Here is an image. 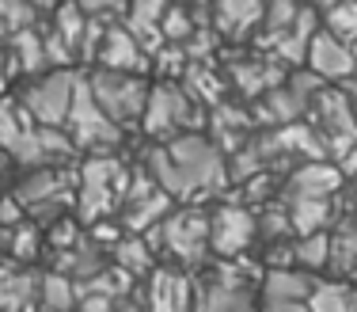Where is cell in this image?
<instances>
[{
    "label": "cell",
    "instance_id": "cell-17",
    "mask_svg": "<svg viewBox=\"0 0 357 312\" xmlns=\"http://www.w3.org/2000/svg\"><path fill=\"white\" fill-rule=\"evenodd\" d=\"M167 4H130L126 8L122 27L133 35V42L144 50L149 57H156L164 50V35H160V20H164Z\"/></svg>",
    "mask_w": 357,
    "mask_h": 312
},
{
    "label": "cell",
    "instance_id": "cell-15",
    "mask_svg": "<svg viewBox=\"0 0 357 312\" xmlns=\"http://www.w3.org/2000/svg\"><path fill=\"white\" fill-rule=\"evenodd\" d=\"M42 274L35 267H20L0 259V312H38Z\"/></svg>",
    "mask_w": 357,
    "mask_h": 312
},
{
    "label": "cell",
    "instance_id": "cell-34",
    "mask_svg": "<svg viewBox=\"0 0 357 312\" xmlns=\"http://www.w3.org/2000/svg\"><path fill=\"white\" fill-rule=\"evenodd\" d=\"M4 195H12V191H8V175H4V164H0V198Z\"/></svg>",
    "mask_w": 357,
    "mask_h": 312
},
{
    "label": "cell",
    "instance_id": "cell-16",
    "mask_svg": "<svg viewBox=\"0 0 357 312\" xmlns=\"http://www.w3.org/2000/svg\"><path fill=\"white\" fill-rule=\"evenodd\" d=\"M262 15H266V8L251 4V0H248V4H217L213 8V23H209V27H213L225 42H248L251 35H259Z\"/></svg>",
    "mask_w": 357,
    "mask_h": 312
},
{
    "label": "cell",
    "instance_id": "cell-9",
    "mask_svg": "<svg viewBox=\"0 0 357 312\" xmlns=\"http://www.w3.org/2000/svg\"><path fill=\"white\" fill-rule=\"evenodd\" d=\"M259 240V217L243 202L209 209V255L217 259H240Z\"/></svg>",
    "mask_w": 357,
    "mask_h": 312
},
{
    "label": "cell",
    "instance_id": "cell-13",
    "mask_svg": "<svg viewBox=\"0 0 357 312\" xmlns=\"http://www.w3.org/2000/svg\"><path fill=\"white\" fill-rule=\"evenodd\" d=\"M304 69L312 73V77H319L323 84H346L350 77H357V61H354V50L346 46V42L331 38L327 31L319 27V35L312 38L308 46V57H304Z\"/></svg>",
    "mask_w": 357,
    "mask_h": 312
},
{
    "label": "cell",
    "instance_id": "cell-21",
    "mask_svg": "<svg viewBox=\"0 0 357 312\" xmlns=\"http://www.w3.org/2000/svg\"><path fill=\"white\" fill-rule=\"evenodd\" d=\"M110 263H114L118 271H126L133 282H149V274L160 267L156 263V251L144 244V236H126V240L110 251Z\"/></svg>",
    "mask_w": 357,
    "mask_h": 312
},
{
    "label": "cell",
    "instance_id": "cell-27",
    "mask_svg": "<svg viewBox=\"0 0 357 312\" xmlns=\"http://www.w3.org/2000/svg\"><path fill=\"white\" fill-rule=\"evenodd\" d=\"M319 27L327 31L331 38L354 46L357 42V4H327V8H319Z\"/></svg>",
    "mask_w": 357,
    "mask_h": 312
},
{
    "label": "cell",
    "instance_id": "cell-24",
    "mask_svg": "<svg viewBox=\"0 0 357 312\" xmlns=\"http://www.w3.org/2000/svg\"><path fill=\"white\" fill-rule=\"evenodd\" d=\"M289 209V225H293V236H316V232H327L331 225V202H312V198H296V202H285Z\"/></svg>",
    "mask_w": 357,
    "mask_h": 312
},
{
    "label": "cell",
    "instance_id": "cell-1",
    "mask_svg": "<svg viewBox=\"0 0 357 312\" xmlns=\"http://www.w3.org/2000/svg\"><path fill=\"white\" fill-rule=\"evenodd\" d=\"M141 172L172 202H183V206H202L206 198L228 187V160L206 133L175 138L167 145H149L141 153Z\"/></svg>",
    "mask_w": 357,
    "mask_h": 312
},
{
    "label": "cell",
    "instance_id": "cell-4",
    "mask_svg": "<svg viewBox=\"0 0 357 312\" xmlns=\"http://www.w3.org/2000/svg\"><path fill=\"white\" fill-rule=\"evenodd\" d=\"M15 202L23 206L27 221L54 225L65 217V209L76 206V172L73 168H38V172H23L20 183L12 187Z\"/></svg>",
    "mask_w": 357,
    "mask_h": 312
},
{
    "label": "cell",
    "instance_id": "cell-10",
    "mask_svg": "<svg viewBox=\"0 0 357 312\" xmlns=\"http://www.w3.org/2000/svg\"><path fill=\"white\" fill-rule=\"evenodd\" d=\"M144 312H194V282L183 267L160 263L144 282Z\"/></svg>",
    "mask_w": 357,
    "mask_h": 312
},
{
    "label": "cell",
    "instance_id": "cell-20",
    "mask_svg": "<svg viewBox=\"0 0 357 312\" xmlns=\"http://www.w3.org/2000/svg\"><path fill=\"white\" fill-rule=\"evenodd\" d=\"M42 248H46V236H42V229L35 221H23L15 229H0V251H4L8 263L31 267Z\"/></svg>",
    "mask_w": 357,
    "mask_h": 312
},
{
    "label": "cell",
    "instance_id": "cell-7",
    "mask_svg": "<svg viewBox=\"0 0 357 312\" xmlns=\"http://www.w3.org/2000/svg\"><path fill=\"white\" fill-rule=\"evenodd\" d=\"M65 130H69L73 145L84 149L88 156L114 153V145L122 141V130H118V126L96 107V99H91V88H88V80H84V77L76 80V96H73L69 118H65Z\"/></svg>",
    "mask_w": 357,
    "mask_h": 312
},
{
    "label": "cell",
    "instance_id": "cell-8",
    "mask_svg": "<svg viewBox=\"0 0 357 312\" xmlns=\"http://www.w3.org/2000/svg\"><path fill=\"white\" fill-rule=\"evenodd\" d=\"M76 80H80V73H73V69L46 73V77L31 80L15 99L23 103V111L35 118V126L65 130V118H69V107H73V96H76Z\"/></svg>",
    "mask_w": 357,
    "mask_h": 312
},
{
    "label": "cell",
    "instance_id": "cell-2",
    "mask_svg": "<svg viewBox=\"0 0 357 312\" xmlns=\"http://www.w3.org/2000/svg\"><path fill=\"white\" fill-rule=\"evenodd\" d=\"M130 179L133 168L122 164L114 153L88 156L76 168V206H73L76 221L84 229H91L99 221H114L126 195H130Z\"/></svg>",
    "mask_w": 357,
    "mask_h": 312
},
{
    "label": "cell",
    "instance_id": "cell-28",
    "mask_svg": "<svg viewBox=\"0 0 357 312\" xmlns=\"http://www.w3.org/2000/svg\"><path fill=\"white\" fill-rule=\"evenodd\" d=\"M27 221V214H23V206L15 202V195H4L0 198V229H15V225Z\"/></svg>",
    "mask_w": 357,
    "mask_h": 312
},
{
    "label": "cell",
    "instance_id": "cell-19",
    "mask_svg": "<svg viewBox=\"0 0 357 312\" xmlns=\"http://www.w3.org/2000/svg\"><path fill=\"white\" fill-rule=\"evenodd\" d=\"M31 130H35V118L23 111V103L15 96H4L0 99V153L12 160L20 153V145L31 138Z\"/></svg>",
    "mask_w": 357,
    "mask_h": 312
},
{
    "label": "cell",
    "instance_id": "cell-36",
    "mask_svg": "<svg viewBox=\"0 0 357 312\" xmlns=\"http://www.w3.org/2000/svg\"><path fill=\"white\" fill-rule=\"evenodd\" d=\"M350 50H354V61H357V42H354V46H350Z\"/></svg>",
    "mask_w": 357,
    "mask_h": 312
},
{
    "label": "cell",
    "instance_id": "cell-33",
    "mask_svg": "<svg viewBox=\"0 0 357 312\" xmlns=\"http://www.w3.org/2000/svg\"><path fill=\"white\" fill-rule=\"evenodd\" d=\"M114 312H144V305H137V301H122Z\"/></svg>",
    "mask_w": 357,
    "mask_h": 312
},
{
    "label": "cell",
    "instance_id": "cell-26",
    "mask_svg": "<svg viewBox=\"0 0 357 312\" xmlns=\"http://www.w3.org/2000/svg\"><path fill=\"white\" fill-rule=\"evenodd\" d=\"M293 259H296V271L304 267V274H316L323 267H331V232H316V236L293 240Z\"/></svg>",
    "mask_w": 357,
    "mask_h": 312
},
{
    "label": "cell",
    "instance_id": "cell-14",
    "mask_svg": "<svg viewBox=\"0 0 357 312\" xmlns=\"http://www.w3.org/2000/svg\"><path fill=\"white\" fill-rule=\"evenodd\" d=\"M289 77V69H282V65L274 61V57H240V61L228 69V84H232L240 96L248 99H266L274 88H282Z\"/></svg>",
    "mask_w": 357,
    "mask_h": 312
},
{
    "label": "cell",
    "instance_id": "cell-35",
    "mask_svg": "<svg viewBox=\"0 0 357 312\" xmlns=\"http://www.w3.org/2000/svg\"><path fill=\"white\" fill-rule=\"evenodd\" d=\"M4 42H8V31H4V23H0V46H4Z\"/></svg>",
    "mask_w": 357,
    "mask_h": 312
},
{
    "label": "cell",
    "instance_id": "cell-6",
    "mask_svg": "<svg viewBox=\"0 0 357 312\" xmlns=\"http://www.w3.org/2000/svg\"><path fill=\"white\" fill-rule=\"evenodd\" d=\"M84 80H88V88H91V99H96V107L118 126V130H126V126H141L144 107H149V91H152L149 77L91 69Z\"/></svg>",
    "mask_w": 357,
    "mask_h": 312
},
{
    "label": "cell",
    "instance_id": "cell-32",
    "mask_svg": "<svg viewBox=\"0 0 357 312\" xmlns=\"http://www.w3.org/2000/svg\"><path fill=\"white\" fill-rule=\"evenodd\" d=\"M338 91H342V99L350 103V111L357 114V77H350L346 84H338Z\"/></svg>",
    "mask_w": 357,
    "mask_h": 312
},
{
    "label": "cell",
    "instance_id": "cell-12",
    "mask_svg": "<svg viewBox=\"0 0 357 312\" xmlns=\"http://www.w3.org/2000/svg\"><path fill=\"white\" fill-rule=\"evenodd\" d=\"M96 69H107V73H133V77H149L152 69V57L133 42V35L122 27V23H110L99 38V50H96Z\"/></svg>",
    "mask_w": 357,
    "mask_h": 312
},
{
    "label": "cell",
    "instance_id": "cell-11",
    "mask_svg": "<svg viewBox=\"0 0 357 312\" xmlns=\"http://www.w3.org/2000/svg\"><path fill=\"white\" fill-rule=\"evenodd\" d=\"M346 183V175L338 172L335 160H308L296 164L285 175V202L296 198H312V202H331V195H338Z\"/></svg>",
    "mask_w": 357,
    "mask_h": 312
},
{
    "label": "cell",
    "instance_id": "cell-5",
    "mask_svg": "<svg viewBox=\"0 0 357 312\" xmlns=\"http://www.w3.org/2000/svg\"><path fill=\"white\" fill-rule=\"evenodd\" d=\"M206 122H209V114H202V107L183 91V84H152L141 130L149 133V138H156V145L202 133Z\"/></svg>",
    "mask_w": 357,
    "mask_h": 312
},
{
    "label": "cell",
    "instance_id": "cell-3",
    "mask_svg": "<svg viewBox=\"0 0 357 312\" xmlns=\"http://www.w3.org/2000/svg\"><path fill=\"white\" fill-rule=\"evenodd\" d=\"M156 255H167L172 267L194 271L209 255V209L206 206H175L152 232H144Z\"/></svg>",
    "mask_w": 357,
    "mask_h": 312
},
{
    "label": "cell",
    "instance_id": "cell-29",
    "mask_svg": "<svg viewBox=\"0 0 357 312\" xmlns=\"http://www.w3.org/2000/svg\"><path fill=\"white\" fill-rule=\"evenodd\" d=\"M20 77V65H15L12 50H8V42L0 46V99L8 96V88H12V80Z\"/></svg>",
    "mask_w": 357,
    "mask_h": 312
},
{
    "label": "cell",
    "instance_id": "cell-25",
    "mask_svg": "<svg viewBox=\"0 0 357 312\" xmlns=\"http://www.w3.org/2000/svg\"><path fill=\"white\" fill-rule=\"evenodd\" d=\"M308 312H357V290L350 282H316Z\"/></svg>",
    "mask_w": 357,
    "mask_h": 312
},
{
    "label": "cell",
    "instance_id": "cell-37",
    "mask_svg": "<svg viewBox=\"0 0 357 312\" xmlns=\"http://www.w3.org/2000/svg\"><path fill=\"white\" fill-rule=\"evenodd\" d=\"M354 202H357V179H354Z\"/></svg>",
    "mask_w": 357,
    "mask_h": 312
},
{
    "label": "cell",
    "instance_id": "cell-23",
    "mask_svg": "<svg viewBox=\"0 0 357 312\" xmlns=\"http://www.w3.org/2000/svg\"><path fill=\"white\" fill-rule=\"evenodd\" d=\"M80 305V285L73 278L46 271L42 274V290H38V312H76Z\"/></svg>",
    "mask_w": 357,
    "mask_h": 312
},
{
    "label": "cell",
    "instance_id": "cell-31",
    "mask_svg": "<svg viewBox=\"0 0 357 312\" xmlns=\"http://www.w3.org/2000/svg\"><path fill=\"white\" fill-rule=\"evenodd\" d=\"M335 164H338V172H342L346 179H357V145H354L342 160H335Z\"/></svg>",
    "mask_w": 357,
    "mask_h": 312
},
{
    "label": "cell",
    "instance_id": "cell-30",
    "mask_svg": "<svg viewBox=\"0 0 357 312\" xmlns=\"http://www.w3.org/2000/svg\"><path fill=\"white\" fill-rule=\"evenodd\" d=\"M259 312H308V305H296V301H262Z\"/></svg>",
    "mask_w": 357,
    "mask_h": 312
},
{
    "label": "cell",
    "instance_id": "cell-18",
    "mask_svg": "<svg viewBox=\"0 0 357 312\" xmlns=\"http://www.w3.org/2000/svg\"><path fill=\"white\" fill-rule=\"evenodd\" d=\"M194 312H259L248 290L209 278L206 285H194Z\"/></svg>",
    "mask_w": 357,
    "mask_h": 312
},
{
    "label": "cell",
    "instance_id": "cell-22",
    "mask_svg": "<svg viewBox=\"0 0 357 312\" xmlns=\"http://www.w3.org/2000/svg\"><path fill=\"white\" fill-rule=\"evenodd\" d=\"M312 290H316V278L304 271H266L262 278V293L266 301H296V305H308Z\"/></svg>",
    "mask_w": 357,
    "mask_h": 312
}]
</instances>
